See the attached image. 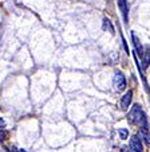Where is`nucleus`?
<instances>
[{"mask_svg":"<svg viewBox=\"0 0 150 152\" xmlns=\"http://www.w3.org/2000/svg\"><path fill=\"white\" fill-rule=\"evenodd\" d=\"M17 152H26V151H24V149H22V148H20V149H17Z\"/></svg>","mask_w":150,"mask_h":152,"instance_id":"14","label":"nucleus"},{"mask_svg":"<svg viewBox=\"0 0 150 152\" xmlns=\"http://www.w3.org/2000/svg\"><path fill=\"white\" fill-rule=\"evenodd\" d=\"M118 3V8L122 14V18H123V22L128 23L129 20V4H128V0H117Z\"/></svg>","mask_w":150,"mask_h":152,"instance_id":"3","label":"nucleus"},{"mask_svg":"<svg viewBox=\"0 0 150 152\" xmlns=\"http://www.w3.org/2000/svg\"><path fill=\"white\" fill-rule=\"evenodd\" d=\"M113 85L117 92H122V90L126 89V78L121 72H115L113 78Z\"/></svg>","mask_w":150,"mask_h":152,"instance_id":"2","label":"nucleus"},{"mask_svg":"<svg viewBox=\"0 0 150 152\" xmlns=\"http://www.w3.org/2000/svg\"><path fill=\"white\" fill-rule=\"evenodd\" d=\"M131 39H133V45H134V50H136V55L137 57H142L143 54V47H142L141 42H139L138 37L134 32H131Z\"/></svg>","mask_w":150,"mask_h":152,"instance_id":"6","label":"nucleus"},{"mask_svg":"<svg viewBox=\"0 0 150 152\" xmlns=\"http://www.w3.org/2000/svg\"><path fill=\"white\" fill-rule=\"evenodd\" d=\"M142 69H147V66L150 65V49L143 50V54H142Z\"/></svg>","mask_w":150,"mask_h":152,"instance_id":"8","label":"nucleus"},{"mask_svg":"<svg viewBox=\"0 0 150 152\" xmlns=\"http://www.w3.org/2000/svg\"><path fill=\"white\" fill-rule=\"evenodd\" d=\"M4 137H6V132H1L0 133V141H3Z\"/></svg>","mask_w":150,"mask_h":152,"instance_id":"12","label":"nucleus"},{"mask_svg":"<svg viewBox=\"0 0 150 152\" xmlns=\"http://www.w3.org/2000/svg\"><path fill=\"white\" fill-rule=\"evenodd\" d=\"M4 128H6V121L3 120V117H0V129L3 131Z\"/></svg>","mask_w":150,"mask_h":152,"instance_id":"11","label":"nucleus"},{"mask_svg":"<svg viewBox=\"0 0 150 152\" xmlns=\"http://www.w3.org/2000/svg\"><path fill=\"white\" fill-rule=\"evenodd\" d=\"M128 121L131 124V125H147V118H146V115H145L143 109L139 104H136L133 105L131 110L129 112L128 115Z\"/></svg>","mask_w":150,"mask_h":152,"instance_id":"1","label":"nucleus"},{"mask_svg":"<svg viewBox=\"0 0 150 152\" xmlns=\"http://www.w3.org/2000/svg\"><path fill=\"white\" fill-rule=\"evenodd\" d=\"M139 137H141V140L145 141V144H146V145L150 147V135H149V129H147V125L139 126Z\"/></svg>","mask_w":150,"mask_h":152,"instance_id":"7","label":"nucleus"},{"mask_svg":"<svg viewBox=\"0 0 150 152\" xmlns=\"http://www.w3.org/2000/svg\"><path fill=\"white\" fill-rule=\"evenodd\" d=\"M131 100H133V90H129V92L125 96H122V98H121V109L128 110L131 104Z\"/></svg>","mask_w":150,"mask_h":152,"instance_id":"5","label":"nucleus"},{"mask_svg":"<svg viewBox=\"0 0 150 152\" xmlns=\"http://www.w3.org/2000/svg\"><path fill=\"white\" fill-rule=\"evenodd\" d=\"M130 151L131 152H143V145H142V140L138 136H133L130 139Z\"/></svg>","mask_w":150,"mask_h":152,"instance_id":"4","label":"nucleus"},{"mask_svg":"<svg viewBox=\"0 0 150 152\" xmlns=\"http://www.w3.org/2000/svg\"><path fill=\"white\" fill-rule=\"evenodd\" d=\"M8 152H17V149L15 148V147H11V148L8 149Z\"/></svg>","mask_w":150,"mask_h":152,"instance_id":"13","label":"nucleus"},{"mask_svg":"<svg viewBox=\"0 0 150 152\" xmlns=\"http://www.w3.org/2000/svg\"><path fill=\"white\" fill-rule=\"evenodd\" d=\"M102 28H103V31H109L110 34H114V27H113V24H111V20L107 19V18H105V19H103Z\"/></svg>","mask_w":150,"mask_h":152,"instance_id":"9","label":"nucleus"},{"mask_svg":"<svg viewBox=\"0 0 150 152\" xmlns=\"http://www.w3.org/2000/svg\"><path fill=\"white\" fill-rule=\"evenodd\" d=\"M118 133H119V136H121L122 140H126V139H128V136H129V131L126 128H121L118 131Z\"/></svg>","mask_w":150,"mask_h":152,"instance_id":"10","label":"nucleus"}]
</instances>
